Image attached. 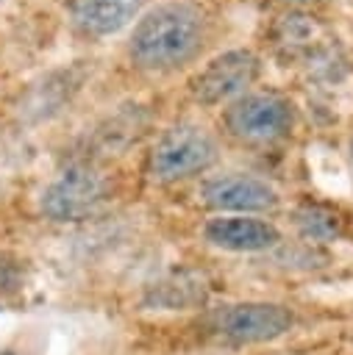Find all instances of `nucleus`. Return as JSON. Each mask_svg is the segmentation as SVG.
<instances>
[{"label": "nucleus", "mask_w": 353, "mask_h": 355, "mask_svg": "<svg viewBox=\"0 0 353 355\" xmlns=\"http://www.w3.org/2000/svg\"><path fill=\"white\" fill-rule=\"evenodd\" d=\"M217 14L203 0L150 3L128 28L122 42L125 64L147 80L189 75L214 53Z\"/></svg>", "instance_id": "f257e3e1"}, {"label": "nucleus", "mask_w": 353, "mask_h": 355, "mask_svg": "<svg viewBox=\"0 0 353 355\" xmlns=\"http://www.w3.org/2000/svg\"><path fill=\"white\" fill-rule=\"evenodd\" d=\"M297 122L300 108L295 97L272 86H256L214 114L220 139L253 153L284 147L297 130Z\"/></svg>", "instance_id": "f03ea898"}, {"label": "nucleus", "mask_w": 353, "mask_h": 355, "mask_svg": "<svg viewBox=\"0 0 353 355\" xmlns=\"http://www.w3.org/2000/svg\"><path fill=\"white\" fill-rule=\"evenodd\" d=\"M222 139L214 122L200 114L175 116L158 130L145 155V175L158 186H175L195 180L217 166Z\"/></svg>", "instance_id": "7ed1b4c3"}, {"label": "nucleus", "mask_w": 353, "mask_h": 355, "mask_svg": "<svg viewBox=\"0 0 353 355\" xmlns=\"http://www.w3.org/2000/svg\"><path fill=\"white\" fill-rule=\"evenodd\" d=\"M261 75H264L261 50L245 47V44L222 47V50H214L208 58H203L183 78V97L195 111L217 114L222 105L256 89Z\"/></svg>", "instance_id": "20e7f679"}, {"label": "nucleus", "mask_w": 353, "mask_h": 355, "mask_svg": "<svg viewBox=\"0 0 353 355\" xmlns=\"http://www.w3.org/2000/svg\"><path fill=\"white\" fill-rule=\"evenodd\" d=\"M111 194V178L92 161H72L44 183L39 194V214L58 225H72L95 216Z\"/></svg>", "instance_id": "39448f33"}, {"label": "nucleus", "mask_w": 353, "mask_h": 355, "mask_svg": "<svg viewBox=\"0 0 353 355\" xmlns=\"http://www.w3.org/2000/svg\"><path fill=\"white\" fill-rule=\"evenodd\" d=\"M197 194L200 202L214 214L258 216L281 205V191L270 180L250 172H222L203 178Z\"/></svg>", "instance_id": "423d86ee"}, {"label": "nucleus", "mask_w": 353, "mask_h": 355, "mask_svg": "<svg viewBox=\"0 0 353 355\" xmlns=\"http://www.w3.org/2000/svg\"><path fill=\"white\" fill-rule=\"evenodd\" d=\"M295 324V313L281 302H236L214 313V330L228 344H264Z\"/></svg>", "instance_id": "0eeeda50"}, {"label": "nucleus", "mask_w": 353, "mask_h": 355, "mask_svg": "<svg viewBox=\"0 0 353 355\" xmlns=\"http://www.w3.org/2000/svg\"><path fill=\"white\" fill-rule=\"evenodd\" d=\"M203 239L225 252H267L281 244V230L261 216L214 214L203 222Z\"/></svg>", "instance_id": "6e6552de"}, {"label": "nucleus", "mask_w": 353, "mask_h": 355, "mask_svg": "<svg viewBox=\"0 0 353 355\" xmlns=\"http://www.w3.org/2000/svg\"><path fill=\"white\" fill-rule=\"evenodd\" d=\"M150 0H69L67 22L81 39L97 42L128 31Z\"/></svg>", "instance_id": "1a4fd4ad"}, {"label": "nucleus", "mask_w": 353, "mask_h": 355, "mask_svg": "<svg viewBox=\"0 0 353 355\" xmlns=\"http://www.w3.org/2000/svg\"><path fill=\"white\" fill-rule=\"evenodd\" d=\"M292 222L306 241H317V244L336 241L345 233V219L339 216V211H334L331 205H322V202L297 205L292 214Z\"/></svg>", "instance_id": "9d476101"}, {"label": "nucleus", "mask_w": 353, "mask_h": 355, "mask_svg": "<svg viewBox=\"0 0 353 355\" xmlns=\"http://www.w3.org/2000/svg\"><path fill=\"white\" fill-rule=\"evenodd\" d=\"M256 3H264V6H272L281 11H292V8H311L314 0H256Z\"/></svg>", "instance_id": "9b49d317"}, {"label": "nucleus", "mask_w": 353, "mask_h": 355, "mask_svg": "<svg viewBox=\"0 0 353 355\" xmlns=\"http://www.w3.org/2000/svg\"><path fill=\"white\" fill-rule=\"evenodd\" d=\"M347 158H350V169H353V133L347 139Z\"/></svg>", "instance_id": "f8f14e48"}, {"label": "nucleus", "mask_w": 353, "mask_h": 355, "mask_svg": "<svg viewBox=\"0 0 353 355\" xmlns=\"http://www.w3.org/2000/svg\"><path fill=\"white\" fill-rule=\"evenodd\" d=\"M0 355H14V352L11 349H0Z\"/></svg>", "instance_id": "ddd939ff"}]
</instances>
